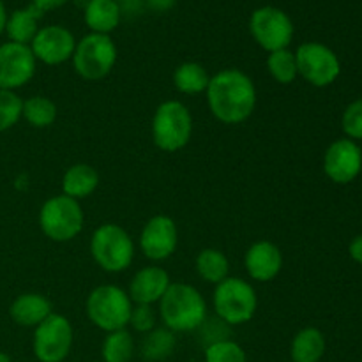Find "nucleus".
<instances>
[{
	"label": "nucleus",
	"mask_w": 362,
	"mask_h": 362,
	"mask_svg": "<svg viewBox=\"0 0 362 362\" xmlns=\"http://www.w3.org/2000/svg\"><path fill=\"white\" fill-rule=\"evenodd\" d=\"M0 362H13L6 352H0Z\"/></svg>",
	"instance_id": "36"
},
{
	"label": "nucleus",
	"mask_w": 362,
	"mask_h": 362,
	"mask_svg": "<svg viewBox=\"0 0 362 362\" xmlns=\"http://www.w3.org/2000/svg\"><path fill=\"white\" fill-rule=\"evenodd\" d=\"M179 244V230L168 216H154L148 219L140 235V247L147 258L154 262L172 257Z\"/></svg>",
	"instance_id": "14"
},
{
	"label": "nucleus",
	"mask_w": 362,
	"mask_h": 362,
	"mask_svg": "<svg viewBox=\"0 0 362 362\" xmlns=\"http://www.w3.org/2000/svg\"><path fill=\"white\" fill-rule=\"evenodd\" d=\"M172 285L170 276L161 267H144L134 274L129 285V299L134 304H152L159 303L168 286Z\"/></svg>",
	"instance_id": "17"
},
{
	"label": "nucleus",
	"mask_w": 362,
	"mask_h": 362,
	"mask_svg": "<svg viewBox=\"0 0 362 362\" xmlns=\"http://www.w3.org/2000/svg\"><path fill=\"white\" fill-rule=\"evenodd\" d=\"M209 76L207 69L198 62H184L173 73V83L175 88L182 94H200L205 92L209 87Z\"/></svg>",
	"instance_id": "24"
},
{
	"label": "nucleus",
	"mask_w": 362,
	"mask_h": 362,
	"mask_svg": "<svg viewBox=\"0 0 362 362\" xmlns=\"http://www.w3.org/2000/svg\"><path fill=\"white\" fill-rule=\"evenodd\" d=\"M67 0H32V4H34L37 9H41L42 13H46V11H52V9H59L60 6H64Z\"/></svg>",
	"instance_id": "33"
},
{
	"label": "nucleus",
	"mask_w": 362,
	"mask_h": 362,
	"mask_svg": "<svg viewBox=\"0 0 362 362\" xmlns=\"http://www.w3.org/2000/svg\"><path fill=\"white\" fill-rule=\"evenodd\" d=\"M73 346V327L62 315L52 313L35 327L34 356L39 362H64Z\"/></svg>",
	"instance_id": "9"
},
{
	"label": "nucleus",
	"mask_w": 362,
	"mask_h": 362,
	"mask_svg": "<svg viewBox=\"0 0 362 362\" xmlns=\"http://www.w3.org/2000/svg\"><path fill=\"white\" fill-rule=\"evenodd\" d=\"M120 16V4L115 0H88L85 7V23L94 34L108 35L119 27Z\"/></svg>",
	"instance_id": "19"
},
{
	"label": "nucleus",
	"mask_w": 362,
	"mask_h": 362,
	"mask_svg": "<svg viewBox=\"0 0 362 362\" xmlns=\"http://www.w3.org/2000/svg\"><path fill=\"white\" fill-rule=\"evenodd\" d=\"M193 134V117L180 101H165L158 106L152 119L154 144L165 152H175L186 147Z\"/></svg>",
	"instance_id": "4"
},
{
	"label": "nucleus",
	"mask_w": 362,
	"mask_h": 362,
	"mask_svg": "<svg viewBox=\"0 0 362 362\" xmlns=\"http://www.w3.org/2000/svg\"><path fill=\"white\" fill-rule=\"evenodd\" d=\"M117 62V46L110 35L88 34L76 42L73 53L74 71L85 80H101Z\"/></svg>",
	"instance_id": "8"
},
{
	"label": "nucleus",
	"mask_w": 362,
	"mask_h": 362,
	"mask_svg": "<svg viewBox=\"0 0 362 362\" xmlns=\"http://www.w3.org/2000/svg\"><path fill=\"white\" fill-rule=\"evenodd\" d=\"M205 362H247V356L239 343L232 339H221L207 345Z\"/></svg>",
	"instance_id": "29"
},
{
	"label": "nucleus",
	"mask_w": 362,
	"mask_h": 362,
	"mask_svg": "<svg viewBox=\"0 0 362 362\" xmlns=\"http://www.w3.org/2000/svg\"><path fill=\"white\" fill-rule=\"evenodd\" d=\"M35 62L30 46L11 41L0 45V90H14L28 83L35 73Z\"/></svg>",
	"instance_id": "12"
},
{
	"label": "nucleus",
	"mask_w": 362,
	"mask_h": 362,
	"mask_svg": "<svg viewBox=\"0 0 362 362\" xmlns=\"http://www.w3.org/2000/svg\"><path fill=\"white\" fill-rule=\"evenodd\" d=\"M207 103L212 115L223 124H240L251 117L257 106L253 80L239 69H223L211 78Z\"/></svg>",
	"instance_id": "1"
},
{
	"label": "nucleus",
	"mask_w": 362,
	"mask_h": 362,
	"mask_svg": "<svg viewBox=\"0 0 362 362\" xmlns=\"http://www.w3.org/2000/svg\"><path fill=\"white\" fill-rule=\"evenodd\" d=\"M267 67L271 76L281 85L292 83L297 78V74H299V71H297L296 53L290 52L288 48L269 53Z\"/></svg>",
	"instance_id": "28"
},
{
	"label": "nucleus",
	"mask_w": 362,
	"mask_h": 362,
	"mask_svg": "<svg viewBox=\"0 0 362 362\" xmlns=\"http://www.w3.org/2000/svg\"><path fill=\"white\" fill-rule=\"evenodd\" d=\"M131 310L133 300L115 285L98 286L87 299L88 320L105 332L126 329V325H129Z\"/></svg>",
	"instance_id": "3"
},
{
	"label": "nucleus",
	"mask_w": 362,
	"mask_h": 362,
	"mask_svg": "<svg viewBox=\"0 0 362 362\" xmlns=\"http://www.w3.org/2000/svg\"><path fill=\"white\" fill-rule=\"evenodd\" d=\"M362 152L361 147L350 138L336 140L329 145L324 156L325 175L336 184H349L361 173Z\"/></svg>",
	"instance_id": "15"
},
{
	"label": "nucleus",
	"mask_w": 362,
	"mask_h": 362,
	"mask_svg": "<svg viewBox=\"0 0 362 362\" xmlns=\"http://www.w3.org/2000/svg\"><path fill=\"white\" fill-rule=\"evenodd\" d=\"M341 124L350 140H362V99L346 106Z\"/></svg>",
	"instance_id": "31"
},
{
	"label": "nucleus",
	"mask_w": 362,
	"mask_h": 362,
	"mask_svg": "<svg viewBox=\"0 0 362 362\" xmlns=\"http://www.w3.org/2000/svg\"><path fill=\"white\" fill-rule=\"evenodd\" d=\"M99 175L95 168L85 163L73 165L62 177V194L74 198V200H83L90 197L98 189Z\"/></svg>",
	"instance_id": "21"
},
{
	"label": "nucleus",
	"mask_w": 362,
	"mask_h": 362,
	"mask_svg": "<svg viewBox=\"0 0 362 362\" xmlns=\"http://www.w3.org/2000/svg\"><path fill=\"white\" fill-rule=\"evenodd\" d=\"M25 120L30 124L32 127H48L55 122L57 119V105L52 99L45 98V95H34L23 101V115Z\"/></svg>",
	"instance_id": "27"
},
{
	"label": "nucleus",
	"mask_w": 362,
	"mask_h": 362,
	"mask_svg": "<svg viewBox=\"0 0 362 362\" xmlns=\"http://www.w3.org/2000/svg\"><path fill=\"white\" fill-rule=\"evenodd\" d=\"M296 60L299 74L313 87H327L341 73L336 53L322 42L300 45L296 52Z\"/></svg>",
	"instance_id": "11"
},
{
	"label": "nucleus",
	"mask_w": 362,
	"mask_h": 362,
	"mask_svg": "<svg viewBox=\"0 0 362 362\" xmlns=\"http://www.w3.org/2000/svg\"><path fill=\"white\" fill-rule=\"evenodd\" d=\"M246 271L255 281H271L283 267V255L274 243L260 240L247 250L244 258Z\"/></svg>",
	"instance_id": "16"
},
{
	"label": "nucleus",
	"mask_w": 362,
	"mask_h": 362,
	"mask_svg": "<svg viewBox=\"0 0 362 362\" xmlns=\"http://www.w3.org/2000/svg\"><path fill=\"white\" fill-rule=\"evenodd\" d=\"M159 315L170 331L189 332L207 320V303L194 286L172 283L159 300Z\"/></svg>",
	"instance_id": "2"
},
{
	"label": "nucleus",
	"mask_w": 362,
	"mask_h": 362,
	"mask_svg": "<svg viewBox=\"0 0 362 362\" xmlns=\"http://www.w3.org/2000/svg\"><path fill=\"white\" fill-rule=\"evenodd\" d=\"M129 325L138 332H151L152 329H156V313L152 310V306L147 304H134L133 310H131L129 317Z\"/></svg>",
	"instance_id": "32"
},
{
	"label": "nucleus",
	"mask_w": 362,
	"mask_h": 362,
	"mask_svg": "<svg viewBox=\"0 0 362 362\" xmlns=\"http://www.w3.org/2000/svg\"><path fill=\"white\" fill-rule=\"evenodd\" d=\"M6 23H7V13H6V7H4V2L0 0V34L6 30Z\"/></svg>",
	"instance_id": "35"
},
{
	"label": "nucleus",
	"mask_w": 362,
	"mask_h": 362,
	"mask_svg": "<svg viewBox=\"0 0 362 362\" xmlns=\"http://www.w3.org/2000/svg\"><path fill=\"white\" fill-rule=\"evenodd\" d=\"M350 257L357 262V264H362V235L356 237V239L350 243Z\"/></svg>",
	"instance_id": "34"
},
{
	"label": "nucleus",
	"mask_w": 362,
	"mask_h": 362,
	"mask_svg": "<svg viewBox=\"0 0 362 362\" xmlns=\"http://www.w3.org/2000/svg\"><path fill=\"white\" fill-rule=\"evenodd\" d=\"M197 271L204 281L219 285V283L228 278V258L225 257L223 251L214 250V247L202 250L197 257Z\"/></svg>",
	"instance_id": "23"
},
{
	"label": "nucleus",
	"mask_w": 362,
	"mask_h": 362,
	"mask_svg": "<svg viewBox=\"0 0 362 362\" xmlns=\"http://www.w3.org/2000/svg\"><path fill=\"white\" fill-rule=\"evenodd\" d=\"M250 32L258 46L272 53L288 48L293 39V23L285 11L265 6L251 14Z\"/></svg>",
	"instance_id": "10"
},
{
	"label": "nucleus",
	"mask_w": 362,
	"mask_h": 362,
	"mask_svg": "<svg viewBox=\"0 0 362 362\" xmlns=\"http://www.w3.org/2000/svg\"><path fill=\"white\" fill-rule=\"evenodd\" d=\"M9 315L21 327H37L52 315V303L41 293H21L11 304Z\"/></svg>",
	"instance_id": "18"
},
{
	"label": "nucleus",
	"mask_w": 362,
	"mask_h": 362,
	"mask_svg": "<svg viewBox=\"0 0 362 362\" xmlns=\"http://www.w3.org/2000/svg\"><path fill=\"white\" fill-rule=\"evenodd\" d=\"M325 354V338L318 329L306 327L297 332L290 346L293 362H320Z\"/></svg>",
	"instance_id": "22"
},
{
	"label": "nucleus",
	"mask_w": 362,
	"mask_h": 362,
	"mask_svg": "<svg viewBox=\"0 0 362 362\" xmlns=\"http://www.w3.org/2000/svg\"><path fill=\"white\" fill-rule=\"evenodd\" d=\"M42 11L37 9L34 4H30L25 9H18L7 18L6 32L9 35L11 42L18 45H30L32 39L39 32V20L42 18Z\"/></svg>",
	"instance_id": "20"
},
{
	"label": "nucleus",
	"mask_w": 362,
	"mask_h": 362,
	"mask_svg": "<svg viewBox=\"0 0 362 362\" xmlns=\"http://www.w3.org/2000/svg\"><path fill=\"white\" fill-rule=\"evenodd\" d=\"M76 39L62 25H49L39 28L35 37L32 39L30 49L35 60H41L48 66H59L66 60L73 59Z\"/></svg>",
	"instance_id": "13"
},
{
	"label": "nucleus",
	"mask_w": 362,
	"mask_h": 362,
	"mask_svg": "<svg viewBox=\"0 0 362 362\" xmlns=\"http://www.w3.org/2000/svg\"><path fill=\"white\" fill-rule=\"evenodd\" d=\"M23 115V101L14 90H0V133L11 129Z\"/></svg>",
	"instance_id": "30"
},
{
	"label": "nucleus",
	"mask_w": 362,
	"mask_h": 362,
	"mask_svg": "<svg viewBox=\"0 0 362 362\" xmlns=\"http://www.w3.org/2000/svg\"><path fill=\"white\" fill-rule=\"evenodd\" d=\"M177 339L170 329H152L147 332L141 341V356L151 362H159L168 359L173 354Z\"/></svg>",
	"instance_id": "25"
},
{
	"label": "nucleus",
	"mask_w": 362,
	"mask_h": 362,
	"mask_svg": "<svg viewBox=\"0 0 362 362\" xmlns=\"http://www.w3.org/2000/svg\"><path fill=\"white\" fill-rule=\"evenodd\" d=\"M103 362H129L134 356V339L127 329L108 332L103 341Z\"/></svg>",
	"instance_id": "26"
},
{
	"label": "nucleus",
	"mask_w": 362,
	"mask_h": 362,
	"mask_svg": "<svg viewBox=\"0 0 362 362\" xmlns=\"http://www.w3.org/2000/svg\"><path fill=\"white\" fill-rule=\"evenodd\" d=\"M90 253L103 271L122 272L133 262L134 244L122 226L105 223L92 235Z\"/></svg>",
	"instance_id": "5"
},
{
	"label": "nucleus",
	"mask_w": 362,
	"mask_h": 362,
	"mask_svg": "<svg viewBox=\"0 0 362 362\" xmlns=\"http://www.w3.org/2000/svg\"><path fill=\"white\" fill-rule=\"evenodd\" d=\"M39 226L48 239L67 243L83 228V211L74 198L59 194L45 202L39 212Z\"/></svg>",
	"instance_id": "7"
},
{
	"label": "nucleus",
	"mask_w": 362,
	"mask_h": 362,
	"mask_svg": "<svg viewBox=\"0 0 362 362\" xmlns=\"http://www.w3.org/2000/svg\"><path fill=\"white\" fill-rule=\"evenodd\" d=\"M115 2H119V4L120 2H131V0H115Z\"/></svg>",
	"instance_id": "37"
},
{
	"label": "nucleus",
	"mask_w": 362,
	"mask_h": 362,
	"mask_svg": "<svg viewBox=\"0 0 362 362\" xmlns=\"http://www.w3.org/2000/svg\"><path fill=\"white\" fill-rule=\"evenodd\" d=\"M258 300L255 288L240 278H226L216 285L214 310L226 325H243L255 317Z\"/></svg>",
	"instance_id": "6"
}]
</instances>
